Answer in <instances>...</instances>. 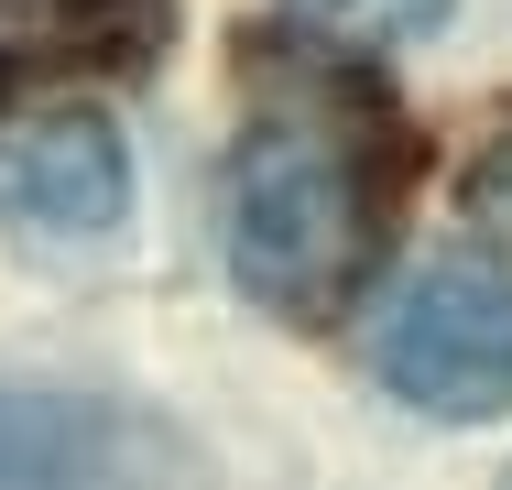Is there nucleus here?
Here are the masks:
<instances>
[{"label":"nucleus","instance_id":"nucleus-1","mask_svg":"<svg viewBox=\"0 0 512 490\" xmlns=\"http://www.w3.org/2000/svg\"><path fill=\"white\" fill-rule=\"evenodd\" d=\"M404 186L393 98L327 66H262L251 120L229 142V273L273 316H338L371 284Z\"/></svg>","mask_w":512,"mask_h":490},{"label":"nucleus","instance_id":"nucleus-2","mask_svg":"<svg viewBox=\"0 0 512 490\" xmlns=\"http://www.w3.org/2000/svg\"><path fill=\"white\" fill-rule=\"evenodd\" d=\"M382 382L414 414H502L512 403V262L447 251L382 316Z\"/></svg>","mask_w":512,"mask_h":490},{"label":"nucleus","instance_id":"nucleus-3","mask_svg":"<svg viewBox=\"0 0 512 490\" xmlns=\"http://www.w3.org/2000/svg\"><path fill=\"white\" fill-rule=\"evenodd\" d=\"M0 490H175L164 425L109 392L0 382Z\"/></svg>","mask_w":512,"mask_h":490},{"label":"nucleus","instance_id":"nucleus-4","mask_svg":"<svg viewBox=\"0 0 512 490\" xmlns=\"http://www.w3.org/2000/svg\"><path fill=\"white\" fill-rule=\"evenodd\" d=\"M131 207V164L99 109H33L0 120V218L33 240H88Z\"/></svg>","mask_w":512,"mask_h":490},{"label":"nucleus","instance_id":"nucleus-5","mask_svg":"<svg viewBox=\"0 0 512 490\" xmlns=\"http://www.w3.org/2000/svg\"><path fill=\"white\" fill-rule=\"evenodd\" d=\"M120 11H131V0H0V77L55 66V55H77V44H99Z\"/></svg>","mask_w":512,"mask_h":490},{"label":"nucleus","instance_id":"nucleus-6","mask_svg":"<svg viewBox=\"0 0 512 490\" xmlns=\"http://www.w3.org/2000/svg\"><path fill=\"white\" fill-rule=\"evenodd\" d=\"M306 33H338V44H425L447 22V0H295Z\"/></svg>","mask_w":512,"mask_h":490},{"label":"nucleus","instance_id":"nucleus-7","mask_svg":"<svg viewBox=\"0 0 512 490\" xmlns=\"http://www.w3.org/2000/svg\"><path fill=\"white\" fill-rule=\"evenodd\" d=\"M469 218H480L491 240H512V120L480 142V164H469Z\"/></svg>","mask_w":512,"mask_h":490}]
</instances>
